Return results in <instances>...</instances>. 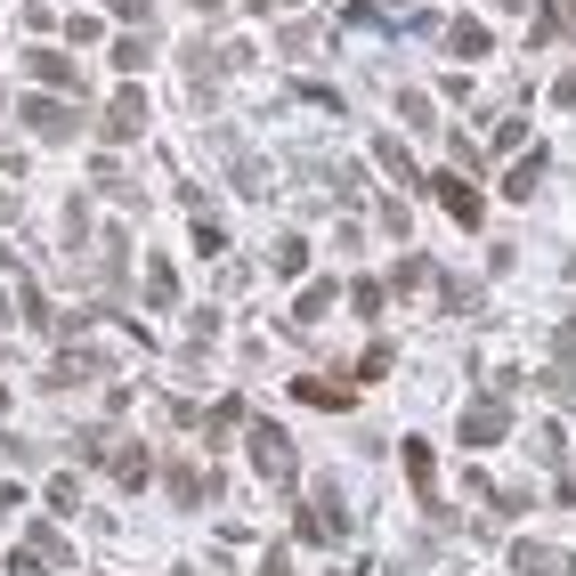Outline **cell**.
<instances>
[{"label": "cell", "mask_w": 576, "mask_h": 576, "mask_svg": "<svg viewBox=\"0 0 576 576\" xmlns=\"http://www.w3.org/2000/svg\"><path fill=\"white\" fill-rule=\"evenodd\" d=\"M244 447H252V471H260L269 487H293V479H301V455H293V439H284V422H269V415L244 422Z\"/></svg>", "instance_id": "1"}, {"label": "cell", "mask_w": 576, "mask_h": 576, "mask_svg": "<svg viewBox=\"0 0 576 576\" xmlns=\"http://www.w3.org/2000/svg\"><path fill=\"white\" fill-rule=\"evenodd\" d=\"M293 537H301V544H341V537H349V504H341L334 479H317V496L293 511Z\"/></svg>", "instance_id": "2"}, {"label": "cell", "mask_w": 576, "mask_h": 576, "mask_svg": "<svg viewBox=\"0 0 576 576\" xmlns=\"http://www.w3.org/2000/svg\"><path fill=\"white\" fill-rule=\"evenodd\" d=\"M16 114H25V131L41 138V147H66V138H81V106H74V98H49V90H33Z\"/></svg>", "instance_id": "3"}, {"label": "cell", "mask_w": 576, "mask_h": 576, "mask_svg": "<svg viewBox=\"0 0 576 576\" xmlns=\"http://www.w3.org/2000/svg\"><path fill=\"white\" fill-rule=\"evenodd\" d=\"M49 568H74V544L57 537L49 520H33L25 544H16V561H9V576H49Z\"/></svg>", "instance_id": "4"}, {"label": "cell", "mask_w": 576, "mask_h": 576, "mask_svg": "<svg viewBox=\"0 0 576 576\" xmlns=\"http://www.w3.org/2000/svg\"><path fill=\"white\" fill-rule=\"evenodd\" d=\"M422 195L439 203V212L455 219V228H479V219H487V203H479V188H471L463 171H430V179H422Z\"/></svg>", "instance_id": "5"}, {"label": "cell", "mask_w": 576, "mask_h": 576, "mask_svg": "<svg viewBox=\"0 0 576 576\" xmlns=\"http://www.w3.org/2000/svg\"><path fill=\"white\" fill-rule=\"evenodd\" d=\"M98 131H106V147L147 138V90H138V81H122V90L106 98V114H98Z\"/></svg>", "instance_id": "6"}, {"label": "cell", "mask_w": 576, "mask_h": 576, "mask_svg": "<svg viewBox=\"0 0 576 576\" xmlns=\"http://www.w3.org/2000/svg\"><path fill=\"white\" fill-rule=\"evenodd\" d=\"M455 439H463V447H504V439H511V406H504V398H471L463 422H455Z\"/></svg>", "instance_id": "7"}, {"label": "cell", "mask_w": 576, "mask_h": 576, "mask_svg": "<svg viewBox=\"0 0 576 576\" xmlns=\"http://www.w3.org/2000/svg\"><path fill=\"white\" fill-rule=\"evenodd\" d=\"M81 382H106V349H57L41 365V389H81Z\"/></svg>", "instance_id": "8"}, {"label": "cell", "mask_w": 576, "mask_h": 576, "mask_svg": "<svg viewBox=\"0 0 576 576\" xmlns=\"http://www.w3.org/2000/svg\"><path fill=\"white\" fill-rule=\"evenodd\" d=\"M25 81H41L49 98H81V66L66 49H25Z\"/></svg>", "instance_id": "9"}, {"label": "cell", "mask_w": 576, "mask_h": 576, "mask_svg": "<svg viewBox=\"0 0 576 576\" xmlns=\"http://www.w3.org/2000/svg\"><path fill=\"white\" fill-rule=\"evenodd\" d=\"M162 487H171L179 511H203V504L219 496V471H203V463H162Z\"/></svg>", "instance_id": "10"}, {"label": "cell", "mask_w": 576, "mask_h": 576, "mask_svg": "<svg viewBox=\"0 0 576 576\" xmlns=\"http://www.w3.org/2000/svg\"><path fill=\"white\" fill-rule=\"evenodd\" d=\"M511 568H520V576H576V552L544 544V537H520V544H511Z\"/></svg>", "instance_id": "11"}, {"label": "cell", "mask_w": 576, "mask_h": 576, "mask_svg": "<svg viewBox=\"0 0 576 576\" xmlns=\"http://www.w3.org/2000/svg\"><path fill=\"white\" fill-rule=\"evenodd\" d=\"M398 455H406V479H415L422 511H439V520H447V504H439V455H430V439H406Z\"/></svg>", "instance_id": "12"}, {"label": "cell", "mask_w": 576, "mask_h": 576, "mask_svg": "<svg viewBox=\"0 0 576 576\" xmlns=\"http://www.w3.org/2000/svg\"><path fill=\"white\" fill-rule=\"evenodd\" d=\"M439 41H447V57H455V66H479V57L496 49V33H487L479 16H455V25H447Z\"/></svg>", "instance_id": "13"}, {"label": "cell", "mask_w": 576, "mask_h": 576, "mask_svg": "<svg viewBox=\"0 0 576 576\" xmlns=\"http://www.w3.org/2000/svg\"><path fill=\"white\" fill-rule=\"evenodd\" d=\"M544 171H552V155H544V147H528V155H520V162H511V171H504V195H511V203H537Z\"/></svg>", "instance_id": "14"}, {"label": "cell", "mask_w": 576, "mask_h": 576, "mask_svg": "<svg viewBox=\"0 0 576 576\" xmlns=\"http://www.w3.org/2000/svg\"><path fill=\"white\" fill-rule=\"evenodd\" d=\"M293 398H301V406H325V415H349V406H358V389H349V382H325V374H301Z\"/></svg>", "instance_id": "15"}, {"label": "cell", "mask_w": 576, "mask_h": 576, "mask_svg": "<svg viewBox=\"0 0 576 576\" xmlns=\"http://www.w3.org/2000/svg\"><path fill=\"white\" fill-rule=\"evenodd\" d=\"M106 471H114V487H147V479H155V455H147V447H138V439H114Z\"/></svg>", "instance_id": "16"}, {"label": "cell", "mask_w": 576, "mask_h": 576, "mask_svg": "<svg viewBox=\"0 0 576 576\" xmlns=\"http://www.w3.org/2000/svg\"><path fill=\"white\" fill-rule=\"evenodd\" d=\"M374 162H382L389 179H398V188H415V195H422V171H415V155H406L398 138H374Z\"/></svg>", "instance_id": "17"}, {"label": "cell", "mask_w": 576, "mask_h": 576, "mask_svg": "<svg viewBox=\"0 0 576 576\" xmlns=\"http://www.w3.org/2000/svg\"><path fill=\"white\" fill-rule=\"evenodd\" d=\"M244 422H252V415H244V398H219L212 415H203V439H212V447H228V439H236Z\"/></svg>", "instance_id": "18"}, {"label": "cell", "mask_w": 576, "mask_h": 576, "mask_svg": "<svg viewBox=\"0 0 576 576\" xmlns=\"http://www.w3.org/2000/svg\"><path fill=\"white\" fill-rule=\"evenodd\" d=\"M155 66V33H122L114 41V74H147Z\"/></svg>", "instance_id": "19"}, {"label": "cell", "mask_w": 576, "mask_h": 576, "mask_svg": "<svg viewBox=\"0 0 576 576\" xmlns=\"http://www.w3.org/2000/svg\"><path fill=\"white\" fill-rule=\"evenodd\" d=\"M228 179H236V195H269V162H260V155L228 147Z\"/></svg>", "instance_id": "20"}, {"label": "cell", "mask_w": 576, "mask_h": 576, "mask_svg": "<svg viewBox=\"0 0 576 576\" xmlns=\"http://www.w3.org/2000/svg\"><path fill=\"white\" fill-rule=\"evenodd\" d=\"M334 301H341V284H325V276H317V284H301V301H293V325H317Z\"/></svg>", "instance_id": "21"}, {"label": "cell", "mask_w": 576, "mask_h": 576, "mask_svg": "<svg viewBox=\"0 0 576 576\" xmlns=\"http://www.w3.org/2000/svg\"><path fill=\"white\" fill-rule=\"evenodd\" d=\"M171 301H179V269L155 252V260H147V308H171Z\"/></svg>", "instance_id": "22"}, {"label": "cell", "mask_w": 576, "mask_h": 576, "mask_svg": "<svg viewBox=\"0 0 576 576\" xmlns=\"http://www.w3.org/2000/svg\"><path fill=\"white\" fill-rule=\"evenodd\" d=\"M430 284H439V269H430L422 252H406V260H398V276H389V293H430Z\"/></svg>", "instance_id": "23"}, {"label": "cell", "mask_w": 576, "mask_h": 576, "mask_svg": "<svg viewBox=\"0 0 576 576\" xmlns=\"http://www.w3.org/2000/svg\"><path fill=\"white\" fill-rule=\"evenodd\" d=\"M57 236H66L74 252L90 244V195H74V203H66V219H57Z\"/></svg>", "instance_id": "24"}, {"label": "cell", "mask_w": 576, "mask_h": 576, "mask_svg": "<svg viewBox=\"0 0 576 576\" xmlns=\"http://www.w3.org/2000/svg\"><path fill=\"white\" fill-rule=\"evenodd\" d=\"M374 228H382V236H406V228H415V212H406L398 195H382V203H374Z\"/></svg>", "instance_id": "25"}, {"label": "cell", "mask_w": 576, "mask_h": 576, "mask_svg": "<svg viewBox=\"0 0 576 576\" xmlns=\"http://www.w3.org/2000/svg\"><path fill=\"white\" fill-rule=\"evenodd\" d=\"M382 301H389V284H374V276L349 284V308H358V317H382Z\"/></svg>", "instance_id": "26"}, {"label": "cell", "mask_w": 576, "mask_h": 576, "mask_svg": "<svg viewBox=\"0 0 576 576\" xmlns=\"http://www.w3.org/2000/svg\"><path fill=\"white\" fill-rule=\"evenodd\" d=\"M269 260H276V276H301V269H308V244H301V236H276Z\"/></svg>", "instance_id": "27"}, {"label": "cell", "mask_w": 576, "mask_h": 576, "mask_svg": "<svg viewBox=\"0 0 576 576\" xmlns=\"http://www.w3.org/2000/svg\"><path fill=\"white\" fill-rule=\"evenodd\" d=\"M398 114H406V122H415V131H430V122H439V106H430V98H422V90H398Z\"/></svg>", "instance_id": "28"}, {"label": "cell", "mask_w": 576, "mask_h": 576, "mask_svg": "<svg viewBox=\"0 0 576 576\" xmlns=\"http://www.w3.org/2000/svg\"><path fill=\"white\" fill-rule=\"evenodd\" d=\"M195 252L219 260V252H228V228H219V219H195Z\"/></svg>", "instance_id": "29"}, {"label": "cell", "mask_w": 576, "mask_h": 576, "mask_svg": "<svg viewBox=\"0 0 576 576\" xmlns=\"http://www.w3.org/2000/svg\"><path fill=\"white\" fill-rule=\"evenodd\" d=\"M511 147H528V122H520V114L496 122V155H511Z\"/></svg>", "instance_id": "30"}, {"label": "cell", "mask_w": 576, "mask_h": 576, "mask_svg": "<svg viewBox=\"0 0 576 576\" xmlns=\"http://www.w3.org/2000/svg\"><path fill=\"white\" fill-rule=\"evenodd\" d=\"M382 374H389V341H374V349L358 358V382H382Z\"/></svg>", "instance_id": "31"}, {"label": "cell", "mask_w": 576, "mask_h": 576, "mask_svg": "<svg viewBox=\"0 0 576 576\" xmlns=\"http://www.w3.org/2000/svg\"><path fill=\"white\" fill-rule=\"evenodd\" d=\"M260 576H293V544H269V552H260Z\"/></svg>", "instance_id": "32"}, {"label": "cell", "mask_w": 576, "mask_h": 576, "mask_svg": "<svg viewBox=\"0 0 576 576\" xmlns=\"http://www.w3.org/2000/svg\"><path fill=\"white\" fill-rule=\"evenodd\" d=\"M74 504H81V487L66 479V471H57V479H49V511H74Z\"/></svg>", "instance_id": "33"}, {"label": "cell", "mask_w": 576, "mask_h": 576, "mask_svg": "<svg viewBox=\"0 0 576 576\" xmlns=\"http://www.w3.org/2000/svg\"><path fill=\"white\" fill-rule=\"evenodd\" d=\"M552 358H561V365H576V317L561 325V334H552Z\"/></svg>", "instance_id": "34"}, {"label": "cell", "mask_w": 576, "mask_h": 576, "mask_svg": "<svg viewBox=\"0 0 576 576\" xmlns=\"http://www.w3.org/2000/svg\"><path fill=\"white\" fill-rule=\"evenodd\" d=\"M98 9H114V16H131V25H138V16H147V0H98Z\"/></svg>", "instance_id": "35"}, {"label": "cell", "mask_w": 576, "mask_h": 576, "mask_svg": "<svg viewBox=\"0 0 576 576\" xmlns=\"http://www.w3.org/2000/svg\"><path fill=\"white\" fill-rule=\"evenodd\" d=\"M552 16H561V33L576 41V0H552Z\"/></svg>", "instance_id": "36"}, {"label": "cell", "mask_w": 576, "mask_h": 576, "mask_svg": "<svg viewBox=\"0 0 576 576\" xmlns=\"http://www.w3.org/2000/svg\"><path fill=\"white\" fill-rule=\"evenodd\" d=\"M552 98H561V106H576V74H561V81H552Z\"/></svg>", "instance_id": "37"}, {"label": "cell", "mask_w": 576, "mask_h": 576, "mask_svg": "<svg viewBox=\"0 0 576 576\" xmlns=\"http://www.w3.org/2000/svg\"><path fill=\"white\" fill-rule=\"evenodd\" d=\"M9 219H16V188H0V228H9Z\"/></svg>", "instance_id": "38"}, {"label": "cell", "mask_w": 576, "mask_h": 576, "mask_svg": "<svg viewBox=\"0 0 576 576\" xmlns=\"http://www.w3.org/2000/svg\"><path fill=\"white\" fill-rule=\"evenodd\" d=\"M374 9H406V16H422V0H374Z\"/></svg>", "instance_id": "39"}, {"label": "cell", "mask_w": 576, "mask_h": 576, "mask_svg": "<svg viewBox=\"0 0 576 576\" xmlns=\"http://www.w3.org/2000/svg\"><path fill=\"white\" fill-rule=\"evenodd\" d=\"M16 162H25V155H16V147H9V138H0V171H16Z\"/></svg>", "instance_id": "40"}, {"label": "cell", "mask_w": 576, "mask_h": 576, "mask_svg": "<svg viewBox=\"0 0 576 576\" xmlns=\"http://www.w3.org/2000/svg\"><path fill=\"white\" fill-rule=\"evenodd\" d=\"M276 9H293V0H252V16H276Z\"/></svg>", "instance_id": "41"}, {"label": "cell", "mask_w": 576, "mask_h": 576, "mask_svg": "<svg viewBox=\"0 0 576 576\" xmlns=\"http://www.w3.org/2000/svg\"><path fill=\"white\" fill-rule=\"evenodd\" d=\"M188 9H203V16H219V9H228V0H188Z\"/></svg>", "instance_id": "42"}]
</instances>
